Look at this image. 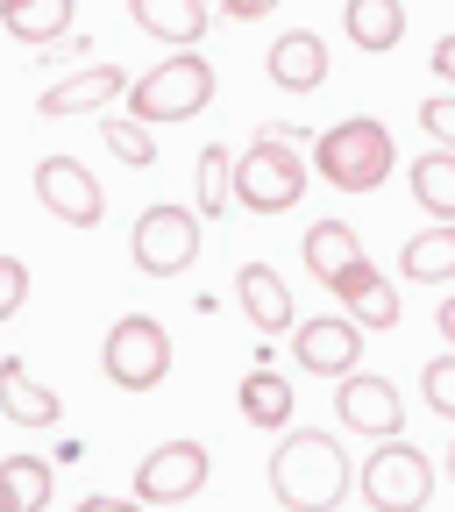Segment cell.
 <instances>
[{
    "mask_svg": "<svg viewBox=\"0 0 455 512\" xmlns=\"http://www.w3.org/2000/svg\"><path fill=\"white\" fill-rule=\"evenodd\" d=\"M349 477L356 470L342 456V441L335 434H313V427L285 434L278 456H271V491H278L285 512H335L342 491H349Z\"/></svg>",
    "mask_w": 455,
    "mask_h": 512,
    "instance_id": "6da1fadb",
    "label": "cell"
},
{
    "mask_svg": "<svg viewBox=\"0 0 455 512\" xmlns=\"http://www.w3.org/2000/svg\"><path fill=\"white\" fill-rule=\"evenodd\" d=\"M285 136H292V128L271 121L264 136L235 157V171H228V207H235V200H242L249 214H285V207H299V192H306V157H299Z\"/></svg>",
    "mask_w": 455,
    "mask_h": 512,
    "instance_id": "7a4b0ae2",
    "label": "cell"
},
{
    "mask_svg": "<svg viewBox=\"0 0 455 512\" xmlns=\"http://www.w3.org/2000/svg\"><path fill=\"white\" fill-rule=\"evenodd\" d=\"M392 164H399V150H392V128H384L377 114H349V121H335L328 136L313 143V171L335 192H377L384 178H392Z\"/></svg>",
    "mask_w": 455,
    "mask_h": 512,
    "instance_id": "3957f363",
    "label": "cell"
},
{
    "mask_svg": "<svg viewBox=\"0 0 455 512\" xmlns=\"http://www.w3.org/2000/svg\"><path fill=\"white\" fill-rule=\"evenodd\" d=\"M207 100H214V64L200 50H178V57H164L157 72H143L136 86H128V121H143V128L185 121V114H200Z\"/></svg>",
    "mask_w": 455,
    "mask_h": 512,
    "instance_id": "277c9868",
    "label": "cell"
},
{
    "mask_svg": "<svg viewBox=\"0 0 455 512\" xmlns=\"http://www.w3.org/2000/svg\"><path fill=\"white\" fill-rule=\"evenodd\" d=\"M100 370H107V384H121V392H157L171 377V335L150 313H121L107 328V342H100Z\"/></svg>",
    "mask_w": 455,
    "mask_h": 512,
    "instance_id": "5b68a950",
    "label": "cell"
},
{
    "mask_svg": "<svg viewBox=\"0 0 455 512\" xmlns=\"http://www.w3.org/2000/svg\"><path fill=\"white\" fill-rule=\"evenodd\" d=\"M128 256H136V271L150 278H185L192 264H200V214H185V207H143L136 235H128Z\"/></svg>",
    "mask_w": 455,
    "mask_h": 512,
    "instance_id": "8992f818",
    "label": "cell"
},
{
    "mask_svg": "<svg viewBox=\"0 0 455 512\" xmlns=\"http://www.w3.org/2000/svg\"><path fill=\"white\" fill-rule=\"evenodd\" d=\"M363 498L377 505V512H420L427 498H434V463L420 456L413 441H384L377 456L363 463Z\"/></svg>",
    "mask_w": 455,
    "mask_h": 512,
    "instance_id": "52a82bcc",
    "label": "cell"
},
{
    "mask_svg": "<svg viewBox=\"0 0 455 512\" xmlns=\"http://www.w3.org/2000/svg\"><path fill=\"white\" fill-rule=\"evenodd\" d=\"M207 470H214V456L200 441H164V448H150L143 470H136V505H185V498H200Z\"/></svg>",
    "mask_w": 455,
    "mask_h": 512,
    "instance_id": "ba28073f",
    "label": "cell"
},
{
    "mask_svg": "<svg viewBox=\"0 0 455 512\" xmlns=\"http://www.w3.org/2000/svg\"><path fill=\"white\" fill-rule=\"evenodd\" d=\"M335 420L356 427V434H370V441H399V427H406L399 384H384V377H370V370L335 377Z\"/></svg>",
    "mask_w": 455,
    "mask_h": 512,
    "instance_id": "9c48e42d",
    "label": "cell"
},
{
    "mask_svg": "<svg viewBox=\"0 0 455 512\" xmlns=\"http://www.w3.org/2000/svg\"><path fill=\"white\" fill-rule=\"evenodd\" d=\"M36 200H43L57 221H72V228H100V214H107L100 178H93L79 157H43V164H36Z\"/></svg>",
    "mask_w": 455,
    "mask_h": 512,
    "instance_id": "30bf717a",
    "label": "cell"
},
{
    "mask_svg": "<svg viewBox=\"0 0 455 512\" xmlns=\"http://www.w3.org/2000/svg\"><path fill=\"white\" fill-rule=\"evenodd\" d=\"M292 356L313 377H349L363 363V335L349 328L342 313H320V320H299V328H292Z\"/></svg>",
    "mask_w": 455,
    "mask_h": 512,
    "instance_id": "8fae6325",
    "label": "cell"
},
{
    "mask_svg": "<svg viewBox=\"0 0 455 512\" xmlns=\"http://www.w3.org/2000/svg\"><path fill=\"white\" fill-rule=\"evenodd\" d=\"M328 292H335V299L349 306L342 320H349L356 335H370V328H399V292L384 285V271L370 264V256H356V264H349V271H342V278H335Z\"/></svg>",
    "mask_w": 455,
    "mask_h": 512,
    "instance_id": "7c38bea8",
    "label": "cell"
},
{
    "mask_svg": "<svg viewBox=\"0 0 455 512\" xmlns=\"http://www.w3.org/2000/svg\"><path fill=\"white\" fill-rule=\"evenodd\" d=\"M121 93H128V72H121V64H86V72L43 86L36 107L57 121V114H93V107H107V100H121Z\"/></svg>",
    "mask_w": 455,
    "mask_h": 512,
    "instance_id": "4fadbf2b",
    "label": "cell"
},
{
    "mask_svg": "<svg viewBox=\"0 0 455 512\" xmlns=\"http://www.w3.org/2000/svg\"><path fill=\"white\" fill-rule=\"evenodd\" d=\"M264 64H271V86H285V93H313V86H328V43H320L313 29L278 36Z\"/></svg>",
    "mask_w": 455,
    "mask_h": 512,
    "instance_id": "5bb4252c",
    "label": "cell"
},
{
    "mask_svg": "<svg viewBox=\"0 0 455 512\" xmlns=\"http://www.w3.org/2000/svg\"><path fill=\"white\" fill-rule=\"evenodd\" d=\"M235 299H242V313L264 335H292V292H285V278L271 264H242L235 271Z\"/></svg>",
    "mask_w": 455,
    "mask_h": 512,
    "instance_id": "9a60e30c",
    "label": "cell"
},
{
    "mask_svg": "<svg viewBox=\"0 0 455 512\" xmlns=\"http://www.w3.org/2000/svg\"><path fill=\"white\" fill-rule=\"evenodd\" d=\"M72 22H79L72 0H0V29L29 50H50L57 36H72Z\"/></svg>",
    "mask_w": 455,
    "mask_h": 512,
    "instance_id": "2e32d148",
    "label": "cell"
},
{
    "mask_svg": "<svg viewBox=\"0 0 455 512\" xmlns=\"http://www.w3.org/2000/svg\"><path fill=\"white\" fill-rule=\"evenodd\" d=\"M128 22L178 43V50H192L207 36V0H128Z\"/></svg>",
    "mask_w": 455,
    "mask_h": 512,
    "instance_id": "e0dca14e",
    "label": "cell"
},
{
    "mask_svg": "<svg viewBox=\"0 0 455 512\" xmlns=\"http://www.w3.org/2000/svg\"><path fill=\"white\" fill-rule=\"evenodd\" d=\"M342 29H349L356 50L384 57V50H399V36H406V8H399V0H349V8H342Z\"/></svg>",
    "mask_w": 455,
    "mask_h": 512,
    "instance_id": "ac0fdd59",
    "label": "cell"
},
{
    "mask_svg": "<svg viewBox=\"0 0 455 512\" xmlns=\"http://www.w3.org/2000/svg\"><path fill=\"white\" fill-rule=\"evenodd\" d=\"M235 406H242L249 427H285V420H292V377L271 370V363H264V370H249V377H242V392H235Z\"/></svg>",
    "mask_w": 455,
    "mask_h": 512,
    "instance_id": "d6986e66",
    "label": "cell"
},
{
    "mask_svg": "<svg viewBox=\"0 0 455 512\" xmlns=\"http://www.w3.org/2000/svg\"><path fill=\"white\" fill-rule=\"evenodd\" d=\"M0 406H8V420H22V427H57L64 420L57 392H43L22 363H0Z\"/></svg>",
    "mask_w": 455,
    "mask_h": 512,
    "instance_id": "ffe728a7",
    "label": "cell"
},
{
    "mask_svg": "<svg viewBox=\"0 0 455 512\" xmlns=\"http://www.w3.org/2000/svg\"><path fill=\"white\" fill-rule=\"evenodd\" d=\"M356 256H363V242H356L349 221H313V228H306V271H313L320 285H335Z\"/></svg>",
    "mask_w": 455,
    "mask_h": 512,
    "instance_id": "44dd1931",
    "label": "cell"
},
{
    "mask_svg": "<svg viewBox=\"0 0 455 512\" xmlns=\"http://www.w3.org/2000/svg\"><path fill=\"white\" fill-rule=\"evenodd\" d=\"M399 271L413 278V285H448L455 278V228H427V235H413L406 249H399Z\"/></svg>",
    "mask_w": 455,
    "mask_h": 512,
    "instance_id": "7402d4cb",
    "label": "cell"
},
{
    "mask_svg": "<svg viewBox=\"0 0 455 512\" xmlns=\"http://www.w3.org/2000/svg\"><path fill=\"white\" fill-rule=\"evenodd\" d=\"M413 200H420L441 228H455V157H448V150L413 157Z\"/></svg>",
    "mask_w": 455,
    "mask_h": 512,
    "instance_id": "603a6c76",
    "label": "cell"
},
{
    "mask_svg": "<svg viewBox=\"0 0 455 512\" xmlns=\"http://www.w3.org/2000/svg\"><path fill=\"white\" fill-rule=\"evenodd\" d=\"M0 484H8V505H15V512H43V505H50V463H43V456L0 463Z\"/></svg>",
    "mask_w": 455,
    "mask_h": 512,
    "instance_id": "cb8c5ba5",
    "label": "cell"
},
{
    "mask_svg": "<svg viewBox=\"0 0 455 512\" xmlns=\"http://www.w3.org/2000/svg\"><path fill=\"white\" fill-rule=\"evenodd\" d=\"M100 136H107V150L128 164V171H150L157 164V136H150V128L143 121H128V114H114L107 128H100Z\"/></svg>",
    "mask_w": 455,
    "mask_h": 512,
    "instance_id": "d4e9b609",
    "label": "cell"
},
{
    "mask_svg": "<svg viewBox=\"0 0 455 512\" xmlns=\"http://www.w3.org/2000/svg\"><path fill=\"white\" fill-rule=\"evenodd\" d=\"M228 171H235V157L221 143H207L200 150V214H228Z\"/></svg>",
    "mask_w": 455,
    "mask_h": 512,
    "instance_id": "484cf974",
    "label": "cell"
},
{
    "mask_svg": "<svg viewBox=\"0 0 455 512\" xmlns=\"http://www.w3.org/2000/svg\"><path fill=\"white\" fill-rule=\"evenodd\" d=\"M420 399H427L441 420H455V356H434V363L420 370Z\"/></svg>",
    "mask_w": 455,
    "mask_h": 512,
    "instance_id": "4316f807",
    "label": "cell"
},
{
    "mask_svg": "<svg viewBox=\"0 0 455 512\" xmlns=\"http://www.w3.org/2000/svg\"><path fill=\"white\" fill-rule=\"evenodd\" d=\"M22 299H29V264L22 256H0V320H15Z\"/></svg>",
    "mask_w": 455,
    "mask_h": 512,
    "instance_id": "83f0119b",
    "label": "cell"
},
{
    "mask_svg": "<svg viewBox=\"0 0 455 512\" xmlns=\"http://www.w3.org/2000/svg\"><path fill=\"white\" fill-rule=\"evenodd\" d=\"M420 128H427V136H441V150L455 157V93L427 100V107H420Z\"/></svg>",
    "mask_w": 455,
    "mask_h": 512,
    "instance_id": "f1b7e54d",
    "label": "cell"
},
{
    "mask_svg": "<svg viewBox=\"0 0 455 512\" xmlns=\"http://www.w3.org/2000/svg\"><path fill=\"white\" fill-rule=\"evenodd\" d=\"M221 8H228V22H264L278 0H221Z\"/></svg>",
    "mask_w": 455,
    "mask_h": 512,
    "instance_id": "f546056e",
    "label": "cell"
},
{
    "mask_svg": "<svg viewBox=\"0 0 455 512\" xmlns=\"http://www.w3.org/2000/svg\"><path fill=\"white\" fill-rule=\"evenodd\" d=\"M434 79H448V86H455V29L434 43Z\"/></svg>",
    "mask_w": 455,
    "mask_h": 512,
    "instance_id": "4dcf8cb0",
    "label": "cell"
},
{
    "mask_svg": "<svg viewBox=\"0 0 455 512\" xmlns=\"http://www.w3.org/2000/svg\"><path fill=\"white\" fill-rule=\"evenodd\" d=\"M79 512H143V505H136V498H107V491H93Z\"/></svg>",
    "mask_w": 455,
    "mask_h": 512,
    "instance_id": "1f68e13d",
    "label": "cell"
},
{
    "mask_svg": "<svg viewBox=\"0 0 455 512\" xmlns=\"http://www.w3.org/2000/svg\"><path fill=\"white\" fill-rule=\"evenodd\" d=\"M441 335L455 342V299H441Z\"/></svg>",
    "mask_w": 455,
    "mask_h": 512,
    "instance_id": "d6a6232c",
    "label": "cell"
},
{
    "mask_svg": "<svg viewBox=\"0 0 455 512\" xmlns=\"http://www.w3.org/2000/svg\"><path fill=\"white\" fill-rule=\"evenodd\" d=\"M0 512H15V505H8V484H0Z\"/></svg>",
    "mask_w": 455,
    "mask_h": 512,
    "instance_id": "836d02e7",
    "label": "cell"
},
{
    "mask_svg": "<svg viewBox=\"0 0 455 512\" xmlns=\"http://www.w3.org/2000/svg\"><path fill=\"white\" fill-rule=\"evenodd\" d=\"M448 477H455V441H448Z\"/></svg>",
    "mask_w": 455,
    "mask_h": 512,
    "instance_id": "e575fe53",
    "label": "cell"
}]
</instances>
